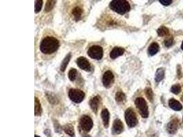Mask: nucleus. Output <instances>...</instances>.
Masks as SVG:
<instances>
[{
  "instance_id": "nucleus-8",
  "label": "nucleus",
  "mask_w": 183,
  "mask_h": 137,
  "mask_svg": "<svg viewBox=\"0 0 183 137\" xmlns=\"http://www.w3.org/2000/svg\"><path fill=\"white\" fill-rule=\"evenodd\" d=\"M102 82L106 88H110L114 82V75L110 71H107L104 73L102 78Z\"/></svg>"
},
{
  "instance_id": "nucleus-11",
  "label": "nucleus",
  "mask_w": 183,
  "mask_h": 137,
  "mask_svg": "<svg viewBox=\"0 0 183 137\" xmlns=\"http://www.w3.org/2000/svg\"><path fill=\"white\" fill-rule=\"evenodd\" d=\"M101 102L102 99L100 95H97V96L94 97L93 98H92L91 100H90L89 102L90 107V108H91V110L95 113H97L100 105L101 104Z\"/></svg>"
},
{
  "instance_id": "nucleus-6",
  "label": "nucleus",
  "mask_w": 183,
  "mask_h": 137,
  "mask_svg": "<svg viewBox=\"0 0 183 137\" xmlns=\"http://www.w3.org/2000/svg\"><path fill=\"white\" fill-rule=\"evenodd\" d=\"M87 53L91 58L100 60L103 57V49L99 45H93L88 49Z\"/></svg>"
},
{
  "instance_id": "nucleus-3",
  "label": "nucleus",
  "mask_w": 183,
  "mask_h": 137,
  "mask_svg": "<svg viewBox=\"0 0 183 137\" xmlns=\"http://www.w3.org/2000/svg\"><path fill=\"white\" fill-rule=\"evenodd\" d=\"M135 106L139 111L140 115L143 118H147L149 116V110L148 104L143 97H138L134 102Z\"/></svg>"
},
{
  "instance_id": "nucleus-34",
  "label": "nucleus",
  "mask_w": 183,
  "mask_h": 137,
  "mask_svg": "<svg viewBox=\"0 0 183 137\" xmlns=\"http://www.w3.org/2000/svg\"><path fill=\"white\" fill-rule=\"evenodd\" d=\"M84 137H91V136H89V135H86V136H84Z\"/></svg>"
},
{
  "instance_id": "nucleus-7",
  "label": "nucleus",
  "mask_w": 183,
  "mask_h": 137,
  "mask_svg": "<svg viewBox=\"0 0 183 137\" xmlns=\"http://www.w3.org/2000/svg\"><path fill=\"white\" fill-rule=\"evenodd\" d=\"M79 126L80 128L82 130H83L84 132H88L91 130L92 128H93V123L90 117L87 116V115H84V116L82 117L81 119H80Z\"/></svg>"
},
{
  "instance_id": "nucleus-23",
  "label": "nucleus",
  "mask_w": 183,
  "mask_h": 137,
  "mask_svg": "<svg viewBox=\"0 0 183 137\" xmlns=\"http://www.w3.org/2000/svg\"><path fill=\"white\" fill-rule=\"evenodd\" d=\"M169 33H170V32H169L168 28L165 26L160 27L157 30V34L159 37H166L169 34Z\"/></svg>"
},
{
  "instance_id": "nucleus-21",
  "label": "nucleus",
  "mask_w": 183,
  "mask_h": 137,
  "mask_svg": "<svg viewBox=\"0 0 183 137\" xmlns=\"http://www.w3.org/2000/svg\"><path fill=\"white\" fill-rule=\"evenodd\" d=\"M71 58V53H68L67 56H66V57L64 58V60H63V62L61 63V65H60V70H61L63 72L65 71L66 68H67L68 63H69L70 59Z\"/></svg>"
},
{
  "instance_id": "nucleus-33",
  "label": "nucleus",
  "mask_w": 183,
  "mask_h": 137,
  "mask_svg": "<svg viewBox=\"0 0 183 137\" xmlns=\"http://www.w3.org/2000/svg\"><path fill=\"white\" fill-rule=\"evenodd\" d=\"M181 49H182V50H183V41H182V45H181Z\"/></svg>"
},
{
  "instance_id": "nucleus-35",
  "label": "nucleus",
  "mask_w": 183,
  "mask_h": 137,
  "mask_svg": "<svg viewBox=\"0 0 183 137\" xmlns=\"http://www.w3.org/2000/svg\"><path fill=\"white\" fill-rule=\"evenodd\" d=\"M35 137H41V136H37V135H35Z\"/></svg>"
},
{
  "instance_id": "nucleus-27",
  "label": "nucleus",
  "mask_w": 183,
  "mask_h": 137,
  "mask_svg": "<svg viewBox=\"0 0 183 137\" xmlns=\"http://www.w3.org/2000/svg\"><path fill=\"white\" fill-rule=\"evenodd\" d=\"M78 75V71L75 69H71L69 72V77L70 80L74 81Z\"/></svg>"
},
{
  "instance_id": "nucleus-36",
  "label": "nucleus",
  "mask_w": 183,
  "mask_h": 137,
  "mask_svg": "<svg viewBox=\"0 0 183 137\" xmlns=\"http://www.w3.org/2000/svg\"><path fill=\"white\" fill-rule=\"evenodd\" d=\"M182 122H183V118H182Z\"/></svg>"
},
{
  "instance_id": "nucleus-32",
  "label": "nucleus",
  "mask_w": 183,
  "mask_h": 137,
  "mask_svg": "<svg viewBox=\"0 0 183 137\" xmlns=\"http://www.w3.org/2000/svg\"><path fill=\"white\" fill-rule=\"evenodd\" d=\"M178 67H179V68L178 69V75H179V77H180V75H181V72H180V66H179V65H178Z\"/></svg>"
},
{
  "instance_id": "nucleus-25",
  "label": "nucleus",
  "mask_w": 183,
  "mask_h": 137,
  "mask_svg": "<svg viewBox=\"0 0 183 137\" xmlns=\"http://www.w3.org/2000/svg\"><path fill=\"white\" fill-rule=\"evenodd\" d=\"M145 93H146V95L147 98L150 100V102H153L154 94H153V91H152V89L146 88V90H145Z\"/></svg>"
},
{
  "instance_id": "nucleus-26",
  "label": "nucleus",
  "mask_w": 183,
  "mask_h": 137,
  "mask_svg": "<svg viewBox=\"0 0 183 137\" xmlns=\"http://www.w3.org/2000/svg\"><path fill=\"white\" fill-rule=\"evenodd\" d=\"M56 3V1H47V3H46L45 8V12L51 11L54 8Z\"/></svg>"
},
{
  "instance_id": "nucleus-30",
  "label": "nucleus",
  "mask_w": 183,
  "mask_h": 137,
  "mask_svg": "<svg viewBox=\"0 0 183 137\" xmlns=\"http://www.w3.org/2000/svg\"><path fill=\"white\" fill-rule=\"evenodd\" d=\"M174 44V39H173L172 37H170L169 39H167V40L165 41V45L166 47H170L172 46V45Z\"/></svg>"
},
{
  "instance_id": "nucleus-24",
  "label": "nucleus",
  "mask_w": 183,
  "mask_h": 137,
  "mask_svg": "<svg viewBox=\"0 0 183 137\" xmlns=\"http://www.w3.org/2000/svg\"><path fill=\"white\" fill-rule=\"evenodd\" d=\"M46 96L49 102L51 103L52 104H57L58 103V100L55 95L52 94L51 93H46Z\"/></svg>"
},
{
  "instance_id": "nucleus-5",
  "label": "nucleus",
  "mask_w": 183,
  "mask_h": 137,
  "mask_svg": "<svg viewBox=\"0 0 183 137\" xmlns=\"http://www.w3.org/2000/svg\"><path fill=\"white\" fill-rule=\"evenodd\" d=\"M69 97L72 102L75 103L82 102L85 97V94L83 91L79 89H71L69 92Z\"/></svg>"
},
{
  "instance_id": "nucleus-9",
  "label": "nucleus",
  "mask_w": 183,
  "mask_h": 137,
  "mask_svg": "<svg viewBox=\"0 0 183 137\" xmlns=\"http://www.w3.org/2000/svg\"><path fill=\"white\" fill-rule=\"evenodd\" d=\"M76 63H77L78 66L80 67V69H82V70H84L86 71H90V69H91V67H90V65L89 62L86 58L84 57H80L78 58L76 60Z\"/></svg>"
},
{
  "instance_id": "nucleus-31",
  "label": "nucleus",
  "mask_w": 183,
  "mask_h": 137,
  "mask_svg": "<svg viewBox=\"0 0 183 137\" xmlns=\"http://www.w3.org/2000/svg\"><path fill=\"white\" fill-rule=\"evenodd\" d=\"M159 2L164 6H169L172 3V0H160Z\"/></svg>"
},
{
  "instance_id": "nucleus-10",
  "label": "nucleus",
  "mask_w": 183,
  "mask_h": 137,
  "mask_svg": "<svg viewBox=\"0 0 183 137\" xmlns=\"http://www.w3.org/2000/svg\"><path fill=\"white\" fill-rule=\"evenodd\" d=\"M179 128V121L177 119H174L168 123L167 126V130L170 134H174L177 132Z\"/></svg>"
},
{
  "instance_id": "nucleus-16",
  "label": "nucleus",
  "mask_w": 183,
  "mask_h": 137,
  "mask_svg": "<svg viewBox=\"0 0 183 137\" xmlns=\"http://www.w3.org/2000/svg\"><path fill=\"white\" fill-rule=\"evenodd\" d=\"M159 50V45L157 43H152L148 48V53L151 56H153L158 53Z\"/></svg>"
},
{
  "instance_id": "nucleus-17",
  "label": "nucleus",
  "mask_w": 183,
  "mask_h": 137,
  "mask_svg": "<svg viewBox=\"0 0 183 137\" xmlns=\"http://www.w3.org/2000/svg\"><path fill=\"white\" fill-rule=\"evenodd\" d=\"M82 13H83V11L80 7H75L73 9V11H72V15H73L76 21H78L81 19Z\"/></svg>"
},
{
  "instance_id": "nucleus-2",
  "label": "nucleus",
  "mask_w": 183,
  "mask_h": 137,
  "mask_svg": "<svg viewBox=\"0 0 183 137\" xmlns=\"http://www.w3.org/2000/svg\"><path fill=\"white\" fill-rule=\"evenodd\" d=\"M110 8L115 13L124 15L130 9V4L125 0H114L110 3Z\"/></svg>"
},
{
  "instance_id": "nucleus-19",
  "label": "nucleus",
  "mask_w": 183,
  "mask_h": 137,
  "mask_svg": "<svg viewBox=\"0 0 183 137\" xmlns=\"http://www.w3.org/2000/svg\"><path fill=\"white\" fill-rule=\"evenodd\" d=\"M165 77V69L164 68H158L155 74V81L156 82H160L163 80Z\"/></svg>"
},
{
  "instance_id": "nucleus-22",
  "label": "nucleus",
  "mask_w": 183,
  "mask_h": 137,
  "mask_svg": "<svg viewBox=\"0 0 183 137\" xmlns=\"http://www.w3.org/2000/svg\"><path fill=\"white\" fill-rule=\"evenodd\" d=\"M35 115L36 116H39L42 113V108L40 101L37 97H35Z\"/></svg>"
},
{
  "instance_id": "nucleus-14",
  "label": "nucleus",
  "mask_w": 183,
  "mask_h": 137,
  "mask_svg": "<svg viewBox=\"0 0 183 137\" xmlns=\"http://www.w3.org/2000/svg\"><path fill=\"white\" fill-rule=\"evenodd\" d=\"M169 106H170L171 108L176 111L181 110L182 108V104L178 100H175V99H171V100H170V101H169Z\"/></svg>"
},
{
  "instance_id": "nucleus-12",
  "label": "nucleus",
  "mask_w": 183,
  "mask_h": 137,
  "mask_svg": "<svg viewBox=\"0 0 183 137\" xmlns=\"http://www.w3.org/2000/svg\"><path fill=\"white\" fill-rule=\"evenodd\" d=\"M124 130V125L122 121L119 119H116L114 121L112 125V132L114 134H121Z\"/></svg>"
},
{
  "instance_id": "nucleus-1",
  "label": "nucleus",
  "mask_w": 183,
  "mask_h": 137,
  "mask_svg": "<svg viewBox=\"0 0 183 137\" xmlns=\"http://www.w3.org/2000/svg\"><path fill=\"white\" fill-rule=\"evenodd\" d=\"M59 47V41L54 37H46L40 45V49L45 54H51L57 50Z\"/></svg>"
},
{
  "instance_id": "nucleus-18",
  "label": "nucleus",
  "mask_w": 183,
  "mask_h": 137,
  "mask_svg": "<svg viewBox=\"0 0 183 137\" xmlns=\"http://www.w3.org/2000/svg\"><path fill=\"white\" fill-rule=\"evenodd\" d=\"M115 100L119 104H124L126 101V95L122 91H119L115 95Z\"/></svg>"
},
{
  "instance_id": "nucleus-15",
  "label": "nucleus",
  "mask_w": 183,
  "mask_h": 137,
  "mask_svg": "<svg viewBox=\"0 0 183 137\" xmlns=\"http://www.w3.org/2000/svg\"><path fill=\"white\" fill-rule=\"evenodd\" d=\"M102 121H103L104 126L106 128H108V125H109V119H110V114L109 112L107 109L105 108L102 110V114H101Z\"/></svg>"
},
{
  "instance_id": "nucleus-29",
  "label": "nucleus",
  "mask_w": 183,
  "mask_h": 137,
  "mask_svg": "<svg viewBox=\"0 0 183 137\" xmlns=\"http://www.w3.org/2000/svg\"><path fill=\"white\" fill-rule=\"evenodd\" d=\"M43 6V1L39 0V1H35V13H38L39 12L41 11Z\"/></svg>"
},
{
  "instance_id": "nucleus-13",
  "label": "nucleus",
  "mask_w": 183,
  "mask_h": 137,
  "mask_svg": "<svg viewBox=\"0 0 183 137\" xmlns=\"http://www.w3.org/2000/svg\"><path fill=\"white\" fill-rule=\"evenodd\" d=\"M124 51H125V50H124V49L122 48V47H115L111 51V52H110V56L112 59H115L117 57L123 55Z\"/></svg>"
},
{
  "instance_id": "nucleus-20",
  "label": "nucleus",
  "mask_w": 183,
  "mask_h": 137,
  "mask_svg": "<svg viewBox=\"0 0 183 137\" xmlns=\"http://www.w3.org/2000/svg\"><path fill=\"white\" fill-rule=\"evenodd\" d=\"M63 130L69 135V136L71 137L75 136V132H74L73 126L71 124H67L63 126Z\"/></svg>"
},
{
  "instance_id": "nucleus-4",
  "label": "nucleus",
  "mask_w": 183,
  "mask_h": 137,
  "mask_svg": "<svg viewBox=\"0 0 183 137\" xmlns=\"http://www.w3.org/2000/svg\"><path fill=\"white\" fill-rule=\"evenodd\" d=\"M125 119L126 124L130 128H133L138 124V119L133 109L128 108L125 112Z\"/></svg>"
},
{
  "instance_id": "nucleus-28",
  "label": "nucleus",
  "mask_w": 183,
  "mask_h": 137,
  "mask_svg": "<svg viewBox=\"0 0 183 137\" xmlns=\"http://www.w3.org/2000/svg\"><path fill=\"white\" fill-rule=\"evenodd\" d=\"M171 91L174 94L178 95L181 92V86L179 84H174L173 85L171 88Z\"/></svg>"
}]
</instances>
